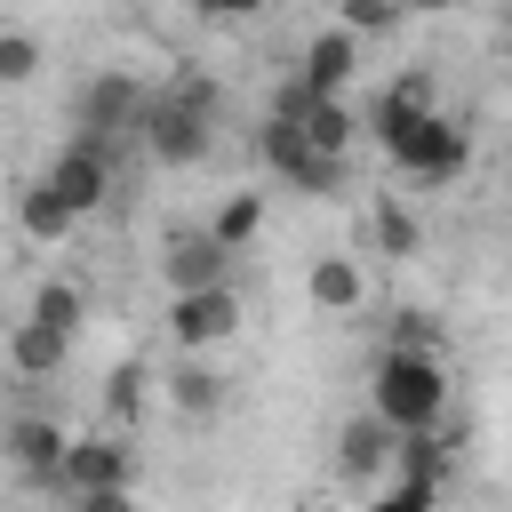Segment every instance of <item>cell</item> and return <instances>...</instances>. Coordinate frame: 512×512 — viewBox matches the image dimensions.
<instances>
[{"instance_id":"cell-1","label":"cell","mask_w":512,"mask_h":512,"mask_svg":"<svg viewBox=\"0 0 512 512\" xmlns=\"http://www.w3.org/2000/svg\"><path fill=\"white\" fill-rule=\"evenodd\" d=\"M368 408L392 416V432H424L448 416V360L432 344H384L376 376H368Z\"/></svg>"},{"instance_id":"cell-2","label":"cell","mask_w":512,"mask_h":512,"mask_svg":"<svg viewBox=\"0 0 512 512\" xmlns=\"http://www.w3.org/2000/svg\"><path fill=\"white\" fill-rule=\"evenodd\" d=\"M208 112H216V88H208V80H176V88H160V96L144 104L136 144H144L160 168H192V160H208Z\"/></svg>"},{"instance_id":"cell-3","label":"cell","mask_w":512,"mask_h":512,"mask_svg":"<svg viewBox=\"0 0 512 512\" xmlns=\"http://www.w3.org/2000/svg\"><path fill=\"white\" fill-rule=\"evenodd\" d=\"M128 488H136V448L120 440V424L64 448V472H56V496H64V504L112 512V504H128Z\"/></svg>"},{"instance_id":"cell-4","label":"cell","mask_w":512,"mask_h":512,"mask_svg":"<svg viewBox=\"0 0 512 512\" xmlns=\"http://www.w3.org/2000/svg\"><path fill=\"white\" fill-rule=\"evenodd\" d=\"M168 336L176 352H216L240 336V288L208 280V288H168Z\"/></svg>"},{"instance_id":"cell-5","label":"cell","mask_w":512,"mask_h":512,"mask_svg":"<svg viewBox=\"0 0 512 512\" xmlns=\"http://www.w3.org/2000/svg\"><path fill=\"white\" fill-rule=\"evenodd\" d=\"M64 448H72V432L56 424V416H0V464L24 480V488H40V496H56V472H64Z\"/></svg>"},{"instance_id":"cell-6","label":"cell","mask_w":512,"mask_h":512,"mask_svg":"<svg viewBox=\"0 0 512 512\" xmlns=\"http://www.w3.org/2000/svg\"><path fill=\"white\" fill-rule=\"evenodd\" d=\"M144 104H152V88L128 72V64H104L88 88H80V104H72V128H88V136H136V120H144Z\"/></svg>"},{"instance_id":"cell-7","label":"cell","mask_w":512,"mask_h":512,"mask_svg":"<svg viewBox=\"0 0 512 512\" xmlns=\"http://www.w3.org/2000/svg\"><path fill=\"white\" fill-rule=\"evenodd\" d=\"M80 216H96L104 200H112V136H88V128H72L64 144H56V160L40 168Z\"/></svg>"},{"instance_id":"cell-8","label":"cell","mask_w":512,"mask_h":512,"mask_svg":"<svg viewBox=\"0 0 512 512\" xmlns=\"http://www.w3.org/2000/svg\"><path fill=\"white\" fill-rule=\"evenodd\" d=\"M392 448H400L392 416H384V408H352V416L336 424V480H344V488H376V480L392 472Z\"/></svg>"},{"instance_id":"cell-9","label":"cell","mask_w":512,"mask_h":512,"mask_svg":"<svg viewBox=\"0 0 512 512\" xmlns=\"http://www.w3.org/2000/svg\"><path fill=\"white\" fill-rule=\"evenodd\" d=\"M392 168H400V176H416V184H456V176L472 168V136H464L448 112H424V128L392 152Z\"/></svg>"},{"instance_id":"cell-10","label":"cell","mask_w":512,"mask_h":512,"mask_svg":"<svg viewBox=\"0 0 512 512\" xmlns=\"http://www.w3.org/2000/svg\"><path fill=\"white\" fill-rule=\"evenodd\" d=\"M352 72H360V32H352V24H328V32H312V40H304L296 80H304L312 96H344V88H352Z\"/></svg>"},{"instance_id":"cell-11","label":"cell","mask_w":512,"mask_h":512,"mask_svg":"<svg viewBox=\"0 0 512 512\" xmlns=\"http://www.w3.org/2000/svg\"><path fill=\"white\" fill-rule=\"evenodd\" d=\"M16 232H24L32 248H64V240L80 232V208H72L48 176H32V184L16 192Z\"/></svg>"},{"instance_id":"cell-12","label":"cell","mask_w":512,"mask_h":512,"mask_svg":"<svg viewBox=\"0 0 512 512\" xmlns=\"http://www.w3.org/2000/svg\"><path fill=\"white\" fill-rule=\"evenodd\" d=\"M232 256L240 248H224L216 232H176L168 256H160V280L168 288H208V280H232Z\"/></svg>"},{"instance_id":"cell-13","label":"cell","mask_w":512,"mask_h":512,"mask_svg":"<svg viewBox=\"0 0 512 512\" xmlns=\"http://www.w3.org/2000/svg\"><path fill=\"white\" fill-rule=\"evenodd\" d=\"M72 360V328H48L40 312H24V320H8V368L24 376V384H40V376H56Z\"/></svg>"},{"instance_id":"cell-14","label":"cell","mask_w":512,"mask_h":512,"mask_svg":"<svg viewBox=\"0 0 512 512\" xmlns=\"http://www.w3.org/2000/svg\"><path fill=\"white\" fill-rule=\"evenodd\" d=\"M424 112H432V88H424V80H392V88L376 96V112H368V136L384 144V160H392V152H400V144L424 128Z\"/></svg>"},{"instance_id":"cell-15","label":"cell","mask_w":512,"mask_h":512,"mask_svg":"<svg viewBox=\"0 0 512 512\" xmlns=\"http://www.w3.org/2000/svg\"><path fill=\"white\" fill-rule=\"evenodd\" d=\"M168 408H176L184 424H208V416L224 408V376H216L200 352H184V360L168 368Z\"/></svg>"},{"instance_id":"cell-16","label":"cell","mask_w":512,"mask_h":512,"mask_svg":"<svg viewBox=\"0 0 512 512\" xmlns=\"http://www.w3.org/2000/svg\"><path fill=\"white\" fill-rule=\"evenodd\" d=\"M304 296H312L320 312H360V304H368V272H360L352 256H312Z\"/></svg>"},{"instance_id":"cell-17","label":"cell","mask_w":512,"mask_h":512,"mask_svg":"<svg viewBox=\"0 0 512 512\" xmlns=\"http://www.w3.org/2000/svg\"><path fill=\"white\" fill-rule=\"evenodd\" d=\"M264 216H272V200H264V192L248 184V192H224V208L208 216V232H216L224 248H248V240L264 232Z\"/></svg>"},{"instance_id":"cell-18","label":"cell","mask_w":512,"mask_h":512,"mask_svg":"<svg viewBox=\"0 0 512 512\" xmlns=\"http://www.w3.org/2000/svg\"><path fill=\"white\" fill-rule=\"evenodd\" d=\"M144 400H152V368H144V360H120V368L104 376V424H136Z\"/></svg>"},{"instance_id":"cell-19","label":"cell","mask_w":512,"mask_h":512,"mask_svg":"<svg viewBox=\"0 0 512 512\" xmlns=\"http://www.w3.org/2000/svg\"><path fill=\"white\" fill-rule=\"evenodd\" d=\"M304 136H312L320 152H352L360 120H352V104H344V96H312V104H304Z\"/></svg>"},{"instance_id":"cell-20","label":"cell","mask_w":512,"mask_h":512,"mask_svg":"<svg viewBox=\"0 0 512 512\" xmlns=\"http://www.w3.org/2000/svg\"><path fill=\"white\" fill-rule=\"evenodd\" d=\"M280 184H296V192L328 200V192H344V152H320V144H304V152L280 168Z\"/></svg>"},{"instance_id":"cell-21","label":"cell","mask_w":512,"mask_h":512,"mask_svg":"<svg viewBox=\"0 0 512 512\" xmlns=\"http://www.w3.org/2000/svg\"><path fill=\"white\" fill-rule=\"evenodd\" d=\"M32 312H40L48 328H72V336H80L88 296H80V280H40V288H32Z\"/></svg>"},{"instance_id":"cell-22","label":"cell","mask_w":512,"mask_h":512,"mask_svg":"<svg viewBox=\"0 0 512 512\" xmlns=\"http://www.w3.org/2000/svg\"><path fill=\"white\" fill-rule=\"evenodd\" d=\"M368 232H376V248H384V256H416V216H408L392 192L368 208Z\"/></svg>"},{"instance_id":"cell-23","label":"cell","mask_w":512,"mask_h":512,"mask_svg":"<svg viewBox=\"0 0 512 512\" xmlns=\"http://www.w3.org/2000/svg\"><path fill=\"white\" fill-rule=\"evenodd\" d=\"M40 64H48V48L32 32H0V88H32Z\"/></svg>"},{"instance_id":"cell-24","label":"cell","mask_w":512,"mask_h":512,"mask_svg":"<svg viewBox=\"0 0 512 512\" xmlns=\"http://www.w3.org/2000/svg\"><path fill=\"white\" fill-rule=\"evenodd\" d=\"M336 24H352L360 40L368 32H400L408 24V0H336Z\"/></svg>"},{"instance_id":"cell-25","label":"cell","mask_w":512,"mask_h":512,"mask_svg":"<svg viewBox=\"0 0 512 512\" xmlns=\"http://www.w3.org/2000/svg\"><path fill=\"white\" fill-rule=\"evenodd\" d=\"M440 496H448V488H440V480H416V472H400V480H376V504H384V512H432Z\"/></svg>"},{"instance_id":"cell-26","label":"cell","mask_w":512,"mask_h":512,"mask_svg":"<svg viewBox=\"0 0 512 512\" xmlns=\"http://www.w3.org/2000/svg\"><path fill=\"white\" fill-rule=\"evenodd\" d=\"M192 8H200V16H208V24H232V16H256V8H264V0H192Z\"/></svg>"},{"instance_id":"cell-27","label":"cell","mask_w":512,"mask_h":512,"mask_svg":"<svg viewBox=\"0 0 512 512\" xmlns=\"http://www.w3.org/2000/svg\"><path fill=\"white\" fill-rule=\"evenodd\" d=\"M400 344H440V328L424 312H400Z\"/></svg>"},{"instance_id":"cell-28","label":"cell","mask_w":512,"mask_h":512,"mask_svg":"<svg viewBox=\"0 0 512 512\" xmlns=\"http://www.w3.org/2000/svg\"><path fill=\"white\" fill-rule=\"evenodd\" d=\"M448 8H464V0H408V16H448Z\"/></svg>"},{"instance_id":"cell-29","label":"cell","mask_w":512,"mask_h":512,"mask_svg":"<svg viewBox=\"0 0 512 512\" xmlns=\"http://www.w3.org/2000/svg\"><path fill=\"white\" fill-rule=\"evenodd\" d=\"M0 360H8V312H0Z\"/></svg>"}]
</instances>
